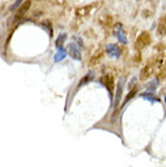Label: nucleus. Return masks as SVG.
<instances>
[{
    "label": "nucleus",
    "mask_w": 166,
    "mask_h": 167,
    "mask_svg": "<svg viewBox=\"0 0 166 167\" xmlns=\"http://www.w3.org/2000/svg\"><path fill=\"white\" fill-rule=\"evenodd\" d=\"M125 82H126L125 76H121L120 79L118 80V85H116V91H115V99H114V102H113V107H114V109H115V110L118 109V107H119V104H120Z\"/></svg>",
    "instance_id": "nucleus-1"
},
{
    "label": "nucleus",
    "mask_w": 166,
    "mask_h": 167,
    "mask_svg": "<svg viewBox=\"0 0 166 167\" xmlns=\"http://www.w3.org/2000/svg\"><path fill=\"white\" fill-rule=\"evenodd\" d=\"M149 43H150V35H149V33L143 32L137 38V40H136V47H137V48H143V47L147 46Z\"/></svg>",
    "instance_id": "nucleus-2"
},
{
    "label": "nucleus",
    "mask_w": 166,
    "mask_h": 167,
    "mask_svg": "<svg viewBox=\"0 0 166 167\" xmlns=\"http://www.w3.org/2000/svg\"><path fill=\"white\" fill-rule=\"evenodd\" d=\"M114 35L118 38V40L121 43V44H128V38H126V34H125V31L121 24H116L115 28H114Z\"/></svg>",
    "instance_id": "nucleus-3"
},
{
    "label": "nucleus",
    "mask_w": 166,
    "mask_h": 167,
    "mask_svg": "<svg viewBox=\"0 0 166 167\" xmlns=\"http://www.w3.org/2000/svg\"><path fill=\"white\" fill-rule=\"evenodd\" d=\"M68 52H69L71 57L74 58V60H76V61L81 60V52L79 50V46H78L76 44L71 43L69 45H68Z\"/></svg>",
    "instance_id": "nucleus-4"
},
{
    "label": "nucleus",
    "mask_w": 166,
    "mask_h": 167,
    "mask_svg": "<svg viewBox=\"0 0 166 167\" xmlns=\"http://www.w3.org/2000/svg\"><path fill=\"white\" fill-rule=\"evenodd\" d=\"M107 53H108L110 57L119 58L120 57V48L115 44H109V45H107Z\"/></svg>",
    "instance_id": "nucleus-5"
},
{
    "label": "nucleus",
    "mask_w": 166,
    "mask_h": 167,
    "mask_svg": "<svg viewBox=\"0 0 166 167\" xmlns=\"http://www.w3.org/2000/svg\"><path fill=\"white\" fill-rule=\"evenodd\" d=\"M157 31H158V34H159V35H164V34L166 33V16H162V17L159 19Z\"/></svg>",
    "instance_id": "nucleus-6"
},
{
    "label": "nucleus",
    "mask_w": 166,
    "mask_h": 167,
    "mask_svg": "<svg viewBox=\"0 0 166 167\" xmlns=\"http://www.w3.org/2000/svg\"><path fill=\"white\" fill-rule=\"evenodd\" d=\"M141 97L144 98V99L149 101V102H152V103H158L159 102V98L157 96H154L153 93H150V92H144V93L141 95Z\"/></svg>",
    "instance_id": "nucleus-7"
},
{
    "label": "nucleus",
    "mask_w": 166,
    "mask_h": 167,
    "mask_svg": "<svg viewBox=\"0 0 166 167\" xmlns=\"http://www.w3.org/2000/svg\"><path fill=\"white\" fill-rule=\"evenodd\" d=\"M66 56H67V52L64 51V48L60 47V48H58V51H57V53L55 55V62H60V61L64 60Z\"/></svg>",
    "instance_id": "nucleus-8"
},
{
    "label": "nucleus",
    "mask_w": 166,
    "mask_h": 167,
    "mask_svg": "<svg viewBox=\"0 0 166 167\" xmlns=\"http://www.w3.org/2000/svg\"><path fill=\"white\" fill-rule=\"evenodd\" d=\"M93 76H95V73L93 72H89L85 76H84V79L80 81V84L78 85V87H81L83 85H85V84H87V82H90L92 79H93Z\"/></svg>",
    "instance_id": "nucleus-9"
},
{
    "label": "nucleus",
    "mask_w": 166,
    "mask_h": 167,
    "mask_svg": "<svg viewBox=\"0 0 166 167\" xmlns=\"http://www.w3.org/2000/svg\"><path fill=\"white\" fill-rule=\"evenodd\" d=\"M31 1H29V0H28V1H26L23 5H21V6H19V9H21V10H19V12H18V15H17V18L19 17V16H23L27 11H28V10H29V7H31Z\"/></svg>",
    "instance_id": "nucleus-10"
},
{
    "label": "nucleus",
    "mask_w": 166,
    "mask_h": 167,
    "mask_svg": "<svg viewBox=\"0 0 166 167\" xmlns=\"http://www.w3.org/2000/svg\"><path fill=\"white\" fill-rule=\"evenodd\" d=\"M158 84H159V81H158L157 79L153 80V81H150V82L148 84V86H147V91H148V92H154L155 90H157Z\"/></svg>",
    "instance_id": "nucleus-11"
},
{
    "label": "nucleus",
    "mask_w": 166,
    "mask_h": 167,
    "mask_svg": "<svg viewBox=\"0 0 166 167\" xmlns=\"http://www.w3.org/2000/svg\"><path fill=\"white\" fill-rule=\"evenodd\" d=\"M66 39H67V35H66V34H61L60 36H58V39L56 40V46H57V48L62 47L63 43L66 41Z\"/></svg>",
    "instance_id": "nucleus-12"
},
{
    "label": "nucleus",
    "mask_w": 166,
    "mask_h": 167,
    "mask_svg": "<svg viewBox=\"0 0 166 167\" xmlns=\"http://www.w3.org/2000/svg\"><path fill=\"white\" fill-rule=\"evenodd\" d=\"M23 3V0H16V1L10 6V10H11V11H14V10H16V9H18L19 6H21V4Z\"/></svg>",
    "instance_id": "nucleus-13"
},
{
    "label": "nucleus",
    "mask_w": 166,
    "mask_h": 167,
    "mask_svg": "<svg viewBox=\"0 0 166 167\" xmlns=\"http://www.w3.org/2000/svg\"><path fill=\"white\" fill-rule=\"evenodd\" d=\"M136 92H137V91H136V90H132V91H131V92H130V93H129V95H128V96H129V97H126V99H125V102H124V105H125V104H126V103H128V102H129V101H130V99H131V98H132V97H133V95H135V93H136Z\"/></svg>",
    "instance_id": "nucleus-14"
},
{
    "label": "nucleus",
    "mask_w": 166,
    "mask_h": 167,
    "mask_svg": "<svg viewBox=\"0 0 166 167\" xmlns=\"http://www.w3.org/2000/svg\"><path fill=\"white\" fill-rule=\"evenodd\" d=\"M165 102H166V96H165Z\"/></svg>",
    "instance_id": "nucleus-15"
}]
</instances>
